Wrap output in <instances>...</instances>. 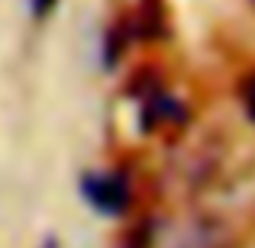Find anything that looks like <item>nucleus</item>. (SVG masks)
Masks as SVG:
<instances>
[{"instance_id":"39448f33","label":"nucleus","mask_w":255,"mask_h":248,"mask_svg":"<svg viewBox=\"0 0 255 248\" xmlns=\"http://www.w3.org/2000/svg\"><path fill=\"white\" fill-rule=\"evenodd\" d=\"M39 248H58V239H55V236H49V239H45V242L39 245Z\"/></svg>"},{"instance_id":"f03ea898","label":"nucleus","mask_w":255,"mask_h":248,"mask_svg":"<svg viewBox=\"0 0 255 248\" xmlns=\"http://www.w3.org/2000/svg\"><path fill=\"white\" fill-rule=\"evenodd\" d=\"M181 116H184V113H181V103L171 100V97H165V93H155V97H149L142 103V129L145 132L158 129V126H174Z\"/></svg>"},{"instance_id":"20e7f679","label":"nucleus","mask_w":255,"mask_h":248,"mask_svg":"<svg viewBox=\"0 0 255 248\" xmlns=\"http://www.w3.org/2000/svg\"><path fill=\"white\" fill-rule=\"evenodd\" d=\"M58 6V0H29V13H32V19H45V16H52V10Z\"/></svg>"},{"instance_id":"f257e3e1","label":"nucleus","mask_w":255,"mask_h":248,"mask_svg":"<svg viewBox=\"0 0 255 248\" xmlns=\"http://www.w3.org/2000/svg\"><path fill=\"white\" fill-rule=\"evenodd\" d=\"M81 193L84 200L104 216H120L129 206V177L123 171H91L81 177Z\"/></svg>"},{"instance_id":"7ed1b4c3","label":"nucleus","mask_w":255,"mask_h":248,"mask_svg":"<svg viewBox=\"0 0 255 248\" xmlns=\"http://www.w3.org/2000/svg\"><path fill=\"white\" fill-rule=\"evenodd\" d=\"M243 106H246V116L255 123V71L246 78V84H243Z\"/></svg>"}]
</instances>
